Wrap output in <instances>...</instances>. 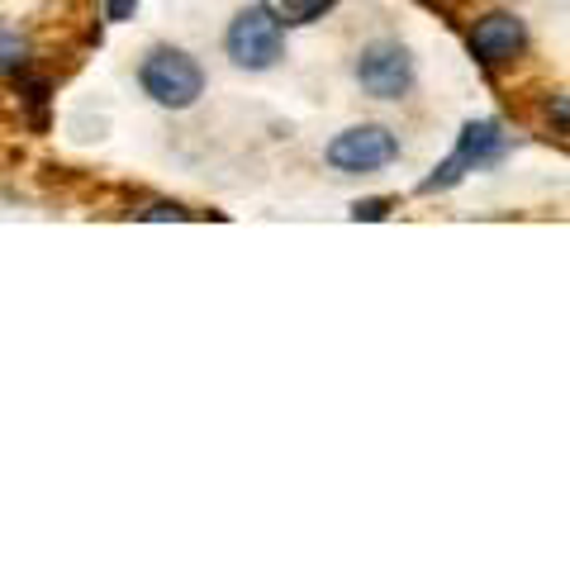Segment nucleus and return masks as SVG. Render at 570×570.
Instances as JSON below:
<instances>
[{
  "mask_svg": "<svg viewBox=\"0 0 570 570\" xmlns=\"http://www.w3.org/2000/svg\"><path fill=\"white\" fill-rule=\"evenodd\" d=\"M224 43H228V58H234L238 67H247V71H266V67H276L285 58V29L266 6L243 10L238 20L228 24Z\"/></svg>",
  "mask_w": 570,
  "mask_h": 570,
  "instance_id": "obj_2",
  "label": "nucleus"
},
{
  "mask_svg": "<svg viewBox=\"0 0 570 570\" xmlns=\"http://www.w3.org/2000/svg\"><path fill=\"white\" fill-rule=\"evenodd\" d=\"M138 81H142V91L157 105H167V110H186V105H195L205 91V71L195 67V58H186L181 48L148 52L138 67Z\"/></svg>",
  "mask_w": 570,
  "mask_h": 570,
  "instance_id": "obj_1",
  "label": "nucleus"
},
{
  "mask_svg": "<svg viewBox=\"0 0 570 570\" xmlns=\"http://www.w3.org/2000/svg\"><path fill=\"white\" fill-rule=\"evenodd\" d=\"M262 6L285 24H314L318 14H328L337 6V0H262Z\"/></svg>",
  "mask_w": 570,
  "mask_h": 570,
  "instance_id": "obj_7",
  "label": "nucleus"
},
{
  "mask_svg": "<svg viewBox=\"0 0 570 570\" xmlns=\"http://www.w3.org/2000/svg\"><path fill=\"white\" fill-rule=\"evenodd\" d=\"M0 67H6V71H20V67H24V43L0 39Z\"/></svg>",
  "mask_w": 570,
  "mask_h": 570,
  "instance_id": "obj_8",
  "label": "nucleus"
},
{
  "mask_svg": "<svg viewBox=\"0 0 570 570\" xmlns=\"http://www.w3.org/2000/svg\"><path fill=\"white\" fill-rule=\"evenodd\" d=\"M148 219H186V214L176 205H157V209H148Z\"/></svg>",
  "mask_w": 570,
  "mask_h": 570,
  "instance_id": "obj_11",
  "label": "nucleus"
},
{
  "mask_svg": "<svg viewBox=\"0 0 570 570\" xmlns=\"http://www.w3.org/2000/svg\"><path fill=\"white\" fill-rule=\"evenodd\" d=\"M400 157V138L381 129V124H362V129H347L328 142V167L333 171H347V176H366V171H381Z\"/></svg>",
  "mask_w": 570,
  "mask_h": 570,
  "instance_id": "obj_3",
  "label": "nucleus"
},
{
  "mask_svg": "<svg viewBox=\"0 0 570 570\" xmlns=\"http://www.w3.org/2000/svg\"><path fill=\"white\" fill-rule=\"evenodd\" d=\"M134 10H138V0H105V20H115V24L134 20Z\"/></svg>",
  "mask_w": 570,
  "mask_h": 570,
  "instance_id": "obj_9",
  "label": "nucleus"
},
{
  "mask_svg": "<svg viewBox=\"0 0 570 570\" xmlns=\"http://www.w3.org/2000/svg\"><path fill=\"white\" fill-rule=\"evenodd\" d=\"M466 43H471V58L480 67H504V62H513L523 52L528 29H523L519 14H485V20L471 29Z\"/></svg>",
  "mask_w": 570,
  "mask_h": 570,
  "instance_id": "obj_6",
  "label": "nucleus"
},
{
  "mask_svg": "<svg viewBox=\"0 0 570 570\" xmlns=\"http://www.w3.org/2000/svg\"><path fill=\"white\" fill-rule=\"evenodd\" d=\"M352 214H356V219H385V214H390V200H366V205H356Z\"/></svg>",
  "mask_w": 570,
  "mask_h": 570,
  "instance_id": "obj_10",
  "label": "nucleus"
},
{
  "mask_svg": "<svg viewBox=\"0 0 570 570\" xmlns=\"http://www.w3.org/2000/svg\"><path fill=\"white\" fill-rule=\"evenodd\" d=\"M356 81H362L366 96L376 100H400L409 86H414V58L400 48V43H376L362 52L356 62Z\"/></svg>",
  "mask_w": 570,
  "mask_h": 570,
  "instance_id": "obj_5",
  "label": "nucleus"
},
{
  "mask_svg": "<svg viewBox=\"0 0 570 570\" xmlns=\"http://www.w3.org/2000/svg\"><path fill=\"white\" fill-rule=\"evenodd\" d=\"M499 148H504V134H499V124H490V119L466 124V129H461L456 153H452L448 163L438 167V176H428V181H423V190H448V186H456V181H461V176H466V171H475V167L494 163V157H499Z\"/></svg>",
  "mask_w": 570,
  "mask_h": 570,
  "instance_id": "obj_4",
  "label": "nucleus"
}]
</instances>
